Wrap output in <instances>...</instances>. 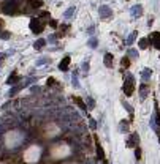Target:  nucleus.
<instances>
[{"instance_id": "11", "label": "nucleus", "mask_w": 160, "mask_h": 164, "mask_svg": "<svg viewBox=\"0 0 160 164\" xmlns=\"http://www.w3.org/2000/svg\"><path fill=\"white\" fill-rule=\"evenodd\" d=\"M148 95H149V87L146 85V84H143V85H141V88H139V96H141V98L144 99Z\"/></svg>"}, {"instance_id": "19", "label": "nucleus", "mask_w": 160, "mask_h": 164, "mask_svg": "<svg viewBox=\"0 0 160 164\" xmlns=\"http://www.w3.org/2000/svg\"><path fill=\"white\" fill-rule=\"evenodd\" d=\"M121 131H124V133L128 131V122L127 120H122L121 122Z\"/></svg>"}, {"instance_id": "6", "label": "nucleus", "mask_w": 160, "mask_h": 164, "mask_svg": "<svg viewBox=\"0 0 160 164\" xmlns=\"http://www.w3.org/2000/svg\"><path fill=\"white\" fill-rule=\"evenodd\" d=\"M111 13H113V11H111L110 6H106V5H101V6H100V18H101V19L111 18V16H113Z\"/></svg>"}, {"instance_id": "21", "label": "nucleus", "mask_w": 160, "mask_h": 164, "mask_svg": "<svg viewBox=\"0 0 160 164\" xmlns=\"http://www.w3.org/2000/svg\"><path fill=\"white\" fill-rule=\"evenodd\" d=\"M155 120H157V123L160 125V109L157 104H155Z\"/></svg>"}, {"instance_id": "2", "label": "nucleus", "mask_w": 160, "mask_h": 164, "mask_svg": "<svg viewBox=\"0 0 160 164\" xmlns=\"http://www.w3.org/2000/svg\"><path fill=\"white\" fill-rule=\"evenodd\" d=\"M26 161L27 163H35L37 159L40 158V150L37 148V147H30L29 150H27V153H26Z\"/></svg>"}, {"instance_id": "16", "label": "nucleus", "mask_w": 160, "mask_h": 164, "mask_svg": "<svg viewBox=\"0 0 160 164\" xmlns=\"http://www.w3.org/2000/svg\"><path fill=\"white\" fill-rule=\"evenodd\" d=\"M151 74H152V71H151L149 68H144V69L141 71V76H143V79H144V81H146V79H149V78H151Z\"/></svg>"}, {"instance_id": "10", "label": "nucleus", "mask_w": 160, "mask_h": 164, "mask_svg": "<svg viewBox=\"0 0 160 164\" xmlns=\"http://www.w3.org/2000/svg\"><path fill=\"white\" fill-rule=\"evenodd\" d=\"M132 14H133L135 18H139V16L143 14V6L141 5H135L133 8H132Z\"/></svg>"}, {"instance_id": "15", "label": "nucleus", "mask_w": 160, "mask_h": 164, "mask_svg": "<svg viewBox=\"0 0 160 164\" xmlns=\"http://www.w3.org/2000/svg\"><path fill=\"white\" fill-rule=\"evenodd\" d=\"M29 5H30V8H40V6L43 5V2L41 0H30Z\"/></svg>"}, {"instance_id": "13", "label": "nucleus", "mask_w": 160, "mask_h": 164, "mask_svg": "<svg viewBox=\"0 0 160 164\" xmlns=\"http://www.w3.org/2000/svg\"><path fill=\"white\" fill-rule=\"evenodd\" d=\"M19 81V76H18V73H13L11 74V78H8V81H6V84H10V85H11V84H14V82H18Z\"/></svg>"}, {"instance_id": "4", "label": "nucleus", "mask_w": 160, "mask_h": 164, "mask_svg": "<svg viewBox=\"0 0 160 164\" xmlns=\"http://www.w3.org/2000/svg\"><path fill=\"white\" fill-rule=\"evenodd\" d=\"M30 29H32L33 33H41L45 27H43V22L40 21L38 18H33L32 21H30Z\"/></svg>"}, {"instance_id": "14", "label": "nucleus", "mask_w": 160, "mask_h": 164, "mask_svg": "<svg viewBox=\"0 0 160 164\" xmlns=\"http://www.w3.org/2000/svg\"><path fill=\"white\" fill-rule=\"evenodd\" d=\"M149 41H151V39H148V36H146V38H143V39H139V49H146L149 46Z\"/></svg>"}, {"instance_id": "26", "label": "nucleus", "mask_w": 160, "mask_h": 164, "mask_svg": "<svg viewBox=\"0 0 160 164\" xmlns=\"http://www.w3.org/2000/svg\"><path fill=\"white\" fill-rule=\"evenodd\" d=\"M5 54H0V66H2V62H3V60H5Z\"/></svg>"}, {"instance_id": "32", "label": "nucleus", "mask_w": 160, "mask_h": 164, "mask_svg": "<svg viewBox=\"0 0 160 164\" xmlns=\"http://www.w3.org/2000/svg\"><path fill=\"white\" fill-rule=\"evenodd\" d=\"M159 140H160V136H159Z\"/></svg>"}, {"instance_id": "31", "label": "nucleus", "mask_w": 160, "mask_h": 164, "mask_svg": "<svg viewBox=\"0 0 160 164\" xmlns=\"http://www.w3.org/2000/svg\"><path fill=\"white\" fill-rule=\"evenodd\" d=\"M2 29H3V21L0 19V30H2Z\"/></svg>"}, {"instance_id": "22", "label": "nucleus", "mask_w": 160, "mask_h": 164, "mask_svg": "<svg viewBox=\"0 0 160 164\" xmlns=\"http://www.w3.org/2000/svg\"><path fill=\"white\" fill-rule=\"evenodd\" d=\"M0 38H2V39H8L10 38V32H0Z\"/></svg>"}, {"instance_id": "25", "label": "nucleus", "mask_w": 160, "mask_h": 164, "mask_svg": "<svg viewBox=\"0 0 160 164\" xmlns=\"http://www.w3.org/2000/svg\"><path fill=\"white\" fill-rule=\"evenodd\" d=\"M73 11H74V8H73V6H71V8H68V10H67V13H65V16H67V18H70V16H71V14H73Z\"/></svg>"}, {"instance_id": "7", "label": "nucleus", "mask_w": 160, "mask_h": 164, "mask_svg": "<svg viewBox=\"0 0 160 164\" xmlns=\"http://www.w3.org/2000/svg\"><path fill=\"white\" fill-rule=\"evenodd\" d=\"M149 38H151L152 44H154L157 49H160V32H154L151 36H149Z\"/></svg>"}, {"instance_id": "30", "label": "nucleus", "mask_w": 160, "mask_h": 164, "mask_svg": "<svg viewBox=\"0 0 160 164\" xmlns=\"http://www.w3.org/2000/svg\"><path fill=\"white\" fill-rule=\"evenodd\" d=\"M51 27H57V22L56 21H51Z\"/></svg>"}, {"instance_id": "8", "label": "nucleus", "mask_w": 160, "mask_h": 164, "mask_svg": "<svg viewBox=\"0 0 160 164\" xmlns=\"http://www.w3.org/2000/svg\"><path fill=\"white\" fill-rule=\"evenodd\" d=\"M68 63H70V57L65 55L62 59V62H60V65H59V69L60 71H67V69H68Z\"/></svg>"}, {"instance_id": "23", "label": "nucleus", "mask_w": 160, "mask_h": 164, "mask_svg": "<svg viewBox=\"0 0 160 164\" xmlns=\"http://www.w3.org/2000/svg\"><path fill=\"white\" fill-rule=\"evenodd\" d=\"M133 38H137V32H133L130 36H128V39H127V43L130 44V43H133Z\"/></svg>"}, {"instance_id": "29", "label": "nucleus", "mask_w": 160, "mask_h": 164, "mask_svg": "<svg viewBox=\"0 0 160 164\" xmlns=\"http://www.w3.org/2000/svg\"><path fill=\"white\" fill-rule=\"evenodd\" d=\"M90 125H92V128H97V123H95L94 120H90Z\"/></svg>"}, {"instance_id": "3", "label": "nucleus", "mask_w": 160, "mask_h": 164, "mask_svg": "<svg viewBox=\"0 0 160 164\" xmlns=\"http://www.w3.org/2000/svg\"><path fill=\"white\" fill-rule=\"evenodd\" d=\"M3 11H5L6 14H18V13H19V2L11 0V2L3 8Z\"/></svg>"}, {"instance_id": "12", "label": "nucleus", "mask_w": 160, "mask_h": 164, "mask_svg": "<svg viewBox=\"0 0 160 164\" xmlns=\"http://www.w3.org/2000/svg\"><path fill=\"white\" fill-rule=\"evenodd\" d=\"M103 62H105V66H108V68H111V66H113V55H111V54H105V59H103Z\"/></svg>"}, {"instance_id": "17", "label": "nucleus", "mask_w": 160, "mask_h": 164, "mask_svg": "<svg viewBox=\"0 0 160 164\" xmlns=\"http://www.w3.org/2000/svg\"><path fill=\"white\" fill-rule=\"evenodd\" d=\"M73 99H74V103H76V104L79 106L81 109H83V110H86V104L83 103V99H81V98H78V96H73Z\"/></svg>"}, {"instance_id": "24", "label": "nucleus", "mask_w": 160, "mask_h": 164, "mask_svg": "<svg viewBox=\"0 0 160 164\" xmlns=\"http://www.w3.org/2000/svg\"><path fill=\"white\" fill-rule=\"evenodd\" d=\"M135 155H137V159H141V148H135Z\"/></svg>"}, {"instance_id": "18", "label": "nucleus", "mask_w": 160, "mask_h": 164, "mask_svg": "<svg viewBox=\"0 0 160 164\" xmlns=\"http://www.w3.org/2000/svg\"><path fill=\"white\" fill-rule=\"evenodd\" d=\"M45 44H46V39H43V38H41V39H38V41H35L33 48H35V49H41Z\"/></svg>"}, {"instance_id": "5", "label": "nucleus", "mask_w": 160, "mask_h": 164, "mask_svg": "<svg viewBox=\"0 0 160 164\" xmlns=\"http://www.w3.org/2000/svg\"><path fill=\"white\" fill-rule=\"evenodd\" d=\"M138 142H139L138 133H133V134H130V137H128V140H127V144H125V145H127L128 148H135V147L138 145Z\"/></svg>"}, {"instance_id": "27", "label": "nucleus", "mask_w": 160, "mask_h": 164, "mask_svg": "<svg viewBox=\"0 0 160 164\" xmlns=\"http://www.w3.org/2000/svg\"><path fill=\"white\" fill-rule=\"evenodd\" d=\"M90 46H92V48H95V46H97V41H95V39H92V41H90Z\"/></svg>"}, {"instance_id": "20", "label": "nucleus", "mask_w": 160, "mask_h": 164, "mask_svg": "<svg viewBox=\"0 0 160 164\" xmlns=\"http://www.w3.org/2000/svg\"><path fill=\"white\" fill-rule=\"evenodd\" d=\"M121 63H122V68H128V66H130V59H128V57H124Z\"/></svg>"}, {"instance_id": "28", "label": "nucleus", "mask_w": 160, "mask_h": 164, "mask_svg": "<svg viewBox=\"0 0 160 164\" xmlns=\"http://www.w3.org/2000/svg\"><path fill=\"white\" fill-rule=\"evenodd\" d=\"M83 69H86V71H87V69H89V65H87V62H86V63H84V65H83Z\"/></svg>"}, {"instance_id": "9", "label": "nucleus", "mask_w": 160, "mask_h": 164, "mask_svg": "<svg viewBox=\"0 0 160 164\" xmlns=\"http://www.w3.org/2000/svg\"><path fill=\"white\" fill-rule=\"evenodd\" d=\"M98 137H95V147H97V155H98V158L101 159V161H105V153H103V148H101V145L98 144Z\"/></svg>"}, {"instance_id": "1", "label": "nucleus", "mask_w": 160, "mask_h": 164, "mask_svg": "<svg viewBox=\"0 0 160 164\" xmlns=\"http://www.w3.org/2000/svg\"><path fill=\"white\" fill-rule=\"evenodd\" d=\"M135 92V78L132 74H128L124 81V93L127 96H132Z\"/></svg>"}]
</instances>
